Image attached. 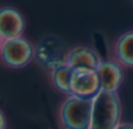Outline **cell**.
<instances>
[{
    "label": "cell",
    "instance_id": "10",
    "mask_svg": "<svg viewBox=\"0 0 133 129\" xmlns=\"http://www.w3.org/2000/svg\"><path fill=\"white\" fill-rule=\"evenodd\" d=\"M71 76H72V69L68 66L60 67L50 73V80L53 83V87L58 93L70 96L71 95Z\"/></svg>",
    "mask_w": 133,
    "mask_h": 129
},
{
    "label": "cell",
    "instance_id": "6",
    "mask_svg": "<svg viewBox=\"0 0 133 129\" xmlns=\"http://www.w3.org/2000/svg\"><path fill=\"white\" fill-rule=\"evenodd\" d=\"M25 31L26 19L16 7H0V35L5 41L23 37Z\"/></svg>",
    "mask_w": 133,
    "mask_h": 129
},
{
    "label": "cell",
    "instance_id": "4",
    "mask_svg": "<svg viewBox=\"0 0 133 129\" xmlns=\"http://www.w3.org/2000/svg\"><path fill=\"white\" fill-rule=\"evenodd\" d=\"M66 55L68 49L63 41L54 35L41 39L35 46V60L49 73L66 64Z\"/></svg>",
    "mask_w": 133,
    "mask_h": 129
},
{
    "label": "cell",
    "instance_id": "12",
    "mask_svg": "<svg viewBox=\"0 0 133 129\" xmlns=\"http://www.w3.org/2000/svg\"><path fill=\"white\" fill-rule=\"evenodd\" d=\"M116 129H133V123H131V122H122Z\"/></svg>",
    "mask_w": 133,
    "mask_h": 129
},
{
    "label": "cell",
    "instance_id": "7",
    "mask_svg": "<svg viewBox=\"0 0 133 129\" xmlns=\"http://www.w3.org/2000/svg\"><path fill=\"white\" fill-rule=\"evenodd\" d=\"M101 89L108 93H118L124 82V68L113 58L102 61L97 69Z\"/></svg>",
    "mask_w": 133,
    "mask_h": 129
},
{
    "label": "cell",
    "instance_id": "2",
    "mask_svg": "<svg viewBox=\"0 0 133 129\" xmlns=\"http://www.w3.org/2000/svg\"><path fill=\"white\" fill-rule=\"evenodd\" d=\"M92 100L66 96L60 104L57 121L61 129H90Z\"/></svg>",
    "mask_w": 133,
    "mask_h": 129
},
{
    "label": "cell",
    "instance_id": "5",
    "mask_svg": "<svg viewBox=\"0 0 133 129\" xmlns=\"http://www.w3.org/2000/svg\"><path fill=\"white\" fill-rule=\"evenodd\" d=\"M101 82L97 71L75 69L71 76V95L92 100L101 92Z\"/></svg>",
    "mask_w": 133,
    "mask_h": 129
},
{
    "label": "cell",
    "instance_id": "3",
    "mask_svg": "<svg viewBox=\"0 0 133 129\" xmlns=\"http://www.w3.org/2000/svg\"><path fill=\"white\" fill-rule=\"evenodd\" d=\"M35 60V46L26 37L6 40L0 49V62L11 69H22Z\"/></svg>",
    "mask_w": 133,
    "mask_h": 129
},
{
    "label": "cell",
    "instance_id": "1",
    "mask_svg": "<svg viewBox=\"0 0 133 129\" xmlns=\"http://www.w3.org/2000/svg\"><path fill=\"white\" fill-rule=\"evenodd\" d=\"M122 102L118 93L101 90L92 99L90 129H116L122 123Z\"/></svg>",
    "mask_w": 133,
    "mask_h": 129
},
{
    "label": "cell",
    "instance_id": "9",
    "mask_svg": "<svg viewBox=\"0 0 133 129\" xmlns=\"http://www.w3.org/2000/svg\"><path fill=\"white\" fill-rule=\"evenodd\" d=\"M113 59L123 68L133 69V30L122 33L113 45Z\"/></svg>",
    "mask_w": 133,
    "mask_h": 129
},
{
    "label": "cell",
    "instance_id": "13",
    "mask_svg": "<svg viewBox=\"0 0 133 129\" xmlns=\"http://www.w3.org/2000/svg\"><path fill=\"white\" fill-rule=\"evenodd\" d=\"M4 42H5V40L2 39V37L0 35V49H1V47H2V45H4Z\"/></svg>",
    "mask_w": 133,
    "mask_h": 129
},
{
    "label": "cell",
    "instance_id": "8",
    "mask_svg": "<svg viewBox=\"0 0 133 129\" xmlns=\"http://www.w3.org/2000/svg\"><path fill=\"white\" fill-rule=\"evenodd\" d=\"M103 59L95 49L88 46H76L68 49L66 64L72 71L75 69H91L97 71Z\"/></svg>",
    "mask_w": 133,
    "mask_h": 129
},
{
    "label": "cell",
    "instance_id": "11",
    "mask_svg": "<svg viewBox=\"0 0 133 129\" xmlns=\"http://www.w3.org/2000/svg\"><path fill=\"white\" fill-rule=\"evenodd\" d=\"M0 129H7V120L5 113L0 109Z\"/></svg>",
    "mask_w": 133,
    "mask_h": 129
}]
</instances>
